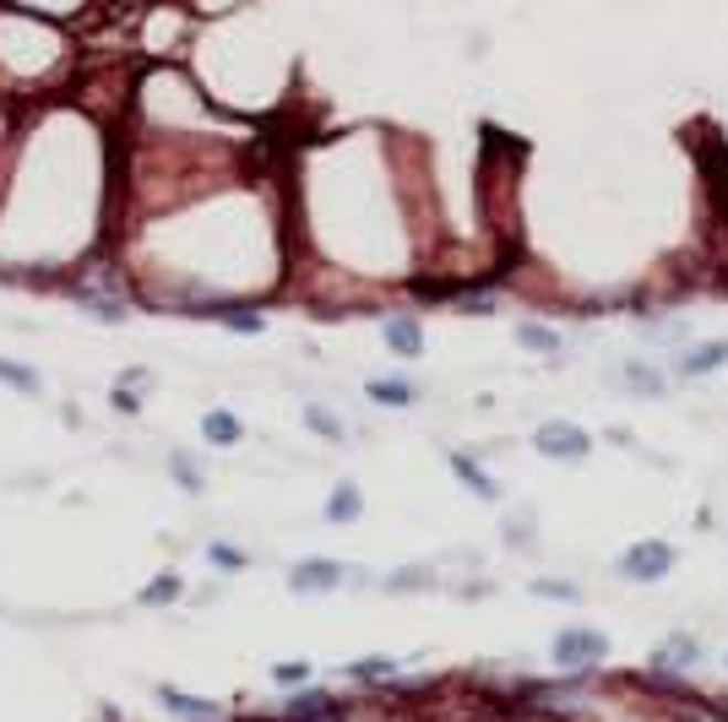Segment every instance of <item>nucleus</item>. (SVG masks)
<instances>
[{
	"label": "nucleus",
	"mask_w": 728,
	"mask_h": 722,
	"mask_svg": "<svg viewBox=\"0 0 728 722\" xmlns=\"http://www.w3.org/2000/svg\"><path fill=\"white\" fill-rule=\"evenodd\" d=\"M668 565H674L668 543H636L620 554V576H631V582H658V576H668Z\"/></svg>",
	"instance_id": "f257e3e1"
},
{
	"label": "nucleus",
	"mask_w": 728,
	"mask_h": 722,
	"mask_svg": "<svg viewBox=\"0 0 728 722\" xmlns=\"http://www.w3.org/2000/svg\"><path fill=\"white\" fill-rule=\"evenodd\" d=\"M342 565L337 560H299L294 571H288V587L299 592V597H321V592H337L342 587Z\"/></svg>",
	"instance_id": "f03ea898"
},
{
	"label": "nucleus",
	"mask_w": 728,
	"mask_h": 722,
	"mask_svg": "<svg viewBox=\"0 0 728 722\" xmlns=\"http://www.w3.org/2000/svg\"><path fill=\"white\" fill-rule=\"evenodd\" d=\"M609 652V636H598V630H566L560 641H555V662L560 668H588L598 657Z\"/></svg>",
	"instance_id": "7ed1b4c3"
},
{
	"label": "nucleus",
	"mask_w": 728,
	"mask_h": 722,
	"mask_svg": "<svg viewBox=\"0 0 728 722\" xmlns=\"http://www.w3.org/2000/svg\"><path fill=\"white\" fill-rule=\"evenodd\" d=\"M158 707L163 712H175L180 722H218V701H201V696H186V690H175V684H158Z\"/></svg>",
	"instance_id": "20e7f679"
},
{
	"label": "nucleus",
	"mask_w": 728,
	"mask_h": 722,
	"mask_svg": "<svg viewBox=\"0 0 728 722\" xmlns=\"http://www.w3.org/2000/svg\"><path fill=\"white\" fill-rule=\"evenodd\" d=\"M532 446H538L544 457L571 461V457H582V452H588V435H582V429H571V424H544V429L532 435Z\"/></svg>",
	"instance_id": "39448f33"
},
{
	"label": "nucleus",
	"mask_w": 728,
	"mask_h": 722,
	"mask_svg": "<svg viewBox=\"0 0 728 722\" xmlns=\"http://www.w3.org/2000/svg\"><path fill=\"white\" fill-rule=\"evenodd\" d=\"M201 440H207V446H240V440H245V424H240L229 407H212V413L201 418Z\"/></svg>",
	"instance_id": "423d86ee"
},
{
	"label": "nucleus",
	"mask_w": 728,
	"mask_h": 722,
	"mask_svg": "<svg viewBox=\"0 0 728 722\" xmlns=\"http://www.w3.org/2000/svg\"><path fill=\"white\" fill-rule=\"evenodd\" d=\"M141 386H147V370H126V375L115 381V392H109V407H115L120 418H136V413H141Z\"/></svg>",
	"instance_id": "0eeeda50"
},
{
	"label": "nucleus",
	"mask_w": 728,
	"mask_h": 722,
	"mask_svg": "<svg viewBox=\"0 0 728 722\" xmlns=\"http://www.w3.org/2000/svg\"><path fill=\"white\" fill-rule=\"evenodd\" d=\"M180 592H186L180 571H163V576H152L147 587L136 592V603H141V608H169V603H180Z\"/></svg>",
	"instance_id": "6e6552de"
},
{
	"label": "nucleus",
	"mask_w": 728,
	"mask_h": 722,
	"mask_svg": "<svg viewBox=\"0 0 728 722\" xmlns=\"http://www.w3.org/2000/svg\"><path fill=\"white\" fill-rule=\"evenodd\" d=\"M0 386H11L17 396H39V392H44L39 370H33V364H22V359H0Z\"/></svg>",
	"instance_id": "1a4fd4ad"
},
{
	"label": "nucleus",
	"mask_w": 728,
	"mask_h": 722,
	"mask_svg": "<svg viewBox=\"0 0 728 722\" xmlns=\"http://www.w3.org/2000/svg\"><path fill=\"white\" fill-rule=\"evenodd\" d=\"M337 707H331L327 690H299L294 701H288V722H310V718H331Z\"/></svg>",
	"instance_id": "9d476101"
},
{
	"label": "nucleus",
	"mask_w": 728,
	"mask_h": 722,
	"mask_svg": "<svg viewBox=\"0 0 728 722\" xmlns=\"http://www.w3.org/2000/svg\"><path fill=\"white\" fill-rule=\"evenodd\" d=\"M365 506H359V484H337L331 489V506H327V522L331 527H342V522H354Z\"/></svg>",
	"instance_id": "9b49d317"
},
{
	"label": "nucleus",
	"mask_w": 728,
	"mask_h": 722,
	"mask_svg": "<svg viewBox=\"0 0 728 722\" xmlns=\"http://www.w3.org/2000/svg\"><path fill=\"white\" fill-rule=\"evenodd\" d=\"M387 348H392V353H402V359H413V353L424 348V337H419V327H413V321H392V327H387Z\"/></svg>",
	"instance_id": "f8f14e48"
},
{
	"label": "nucleus",
	"mask_w": 728,
	"mask_h": 722,
	"mask_svg": "<svg viewBox=\"0 0 728 722\" xmlns=\"http://www.w3.org/2000/svg\"><path fill=\"white\" fill-rule=\"evenodd\" d=\"M718 364H728V342H707L685 359V375H701V370H718Z\"/></svg>",
	"instance_id": "ddd939ff"
},
{
	"label": "nucleus",
	"mask_w": 728,
	"mask_h": 722,
	"mask_svg": "<svg viewBox=\"0 0 728 722\" xmlns=\"http://www.w3.org/2000/svg\"><path fill=\"white\" fill-rule=\"evenodd\" d=\"M169 473H175V484H180V489H191V495H201V484H207V478H201V467H197V457H186V452H175V457H169Z\"/></svg>",
	"instance_id": "4468645a"
},
{
	"label": "nucleus",
	"mask_w": 728,
	"mask_h": 722,
	"mask_svg": "<svg viewBox=\"0 0 728 722\" xmlns=\"http://www.w3.org/2000/svg\"><path fill=\"white\" fill-rule=\"evenodd\" d=\"M370 396H376V402H392V407H408L419 392H413L408 381H370Z\"/></svg>",
	"instance_id": "2eb2a0df"
},
{
	"label": "nucleus",
	"mask_w": 728,
	"mask_h": 722,
	"mask_svg": "<svg viewBox=\"0 0 728 722\" xmlns=\"http://www.w3.org/2000/svg\"><path fill=\"white\" fill-rule=\"evenodd\" d=\"M207 560H212L218 571H245V565H251V554H245V549H234V543H212V549H207Z\"/></svg>",
	"instance_id": "dca6fc26"
},
{
	"label": "nucleus",
	"mask_w": 728,
	"mask_h": 722,
	"mask_svg": "<svg viewBox=\"0 0 728 722\" xmlns=\"http://www.w3.org/2000/svg\"><path fill=\"white\" fill-rule=\"evenodd\" d=\"M305 679H310V662H277L272 668V684L277 690H305Z\"/></svg>",
	"instance_id": "f3484780"
},
{
	"label": "nucleus",
	"mask_w": 728,
	"mask_h": 722,
	"mask_svg": "<svg viewBox=\"0 0 728 722\" xmlns=\"http://www.w3.org/2000/svg\"><path fill=\"white\" fill-rule=\"evenodd\" d=\"M305 424H310L316 435H327V440H342V424L331 418L327 407H305Z\"/></svg>",
	"instance_id": "a211bd4d"
},
{
	"label": "nucleus",
	"mask_w": 728,
	"mask_h": 722,
	"mask_svg": "<svg viewBox=\"0 0 728 722\" xmlns=\"http://www.w3.org/2000/svg\"><path fill=\"white\" fill-rule=\"evenodd\" d=\"M392 668H398L392 657H365V662H354L348 673H354V679H381V673H392Z\"/></svg>",
	"instance_id": "6ab92c4d"
},
{
	"label": "nucleus",
	"mask_w": 728,
	"mask_h": 722,
	"mask_svg": "<svg viewBox=\"0 0 728 722\" xmlns=\"http://www.w3.org/2000/svg\"><path fill=\"white\" fill-rule=\"evenodd\" d=\"M523 348H544V353H555L560 337H555V331H538V327H523Z\"/></svg>",
	"instance_id": "aec40b11"
},
{
	"label": "nucleus",
	"mask_w": 728,
	"mask_h": 722,
	"mask_svg": "<svg viewBox=\"0 0 728 722\" xmlns=\"http://www.w3.org/2000/svg\"><path fill=\"white\" fill-rule=\"evenodd\" d=\"M452 467L463 473V478H467V484H473V489H478V495H495V484H489V478H478V467H473V461H467V457H452Z\"/></svg>",
	"instance_id": "412c9836"
},
{
	"label": "nucleus",
	"mask_w": 728,
	"mask_h": 722,
	"mask_svg": "<svg viewBox=\"0 0 728 722\" xmlns=\"http://www.w3.org/2000/svg\"><path fill=\"white\" fill-rule=\"evenodd\" d=\"M696 657V647L690 641H674V647H658V662H690Z\"/></svg>",
	"instance_id": "4be33fe9"
},
{
	"label": "nucleus",
	"mask_w": 728,
	"mask_h": 722,
	"mask_svg": "<svg viewBox=\"0 0 728 722\" xmlns=\"http://www.w3.org/2000/svg\"><path fill=\"white\" fill-rule=\"evenodd\" d=\"M532 592H544V597H555V603H571V597H577V587H566V582H538Z\"/></svg>",
	"instance_id": "5701e85b"
}]
</instances>
